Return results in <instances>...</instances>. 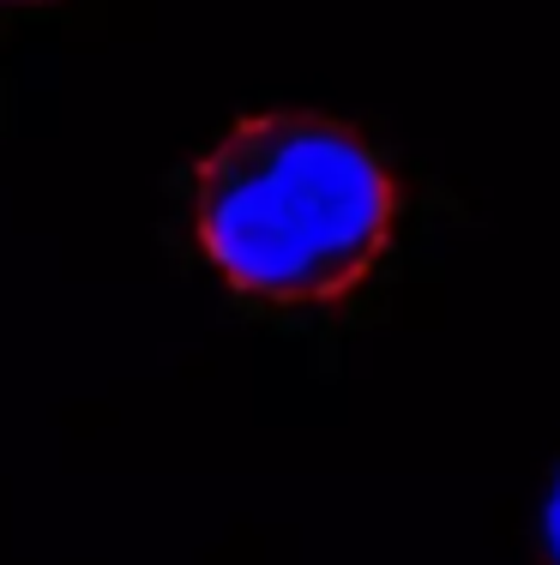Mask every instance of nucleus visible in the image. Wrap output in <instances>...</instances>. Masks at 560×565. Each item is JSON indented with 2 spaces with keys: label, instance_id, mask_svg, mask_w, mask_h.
<instances>
[{
  "label": "nucleus",
  "instance_id": "3",
  "mask_svg": "<svg viewBox=\"0 0 560 565\" xmlns=\"http://www.w3.org/2000/svg\"><path fill=\"white\" fill-rule=\"evenodd\" d=\"M0 7H49V0H0Z\"/></svg>",
  "mask_w": 560,
  "mask_h": 565
},
{
  "label": "nucleus",
  "instance_id": "2",
  "mask_svg": "<svg viewBox=\"0 0 560 565\" xmlns=\"http://www.w3.org/2000/svg\"><path fill=\"white\" fill-rule=\"evenodd\" d=\"M537 547H542V565H560V469H554V493H549V505H542Z\"/></svg>",
  "mask_w": 560,
  "mask_h": 565
},
{
  "label": "nucleus",
  "instance_id": "1",
  "mask_svg": "<svg viewBox=\"0 0 560 565\" xmlns=\"http://www.w3.org/2000/svg\"><path fill=\"white\" fill-rule=\"evenodd\" d=\"M187 223L218 282L265 313H331L385 265L404 181L331 115H247L193 163Z\"/></svg>",
  "mask_w": 560,
  "mask_h": 565
}]
</instances>
